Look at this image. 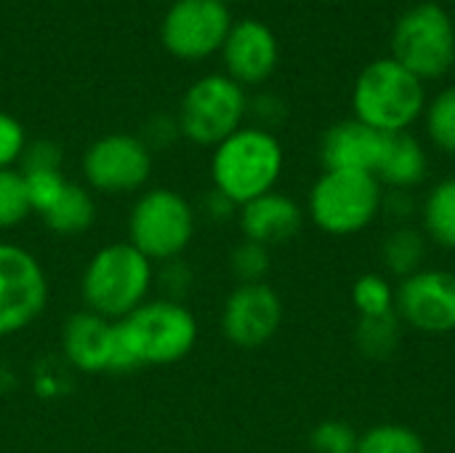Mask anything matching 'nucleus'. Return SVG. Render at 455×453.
Here are the masks:
<instances>
[{
	"mask_svg": "<svg viewBox=\"0 0 455 453\" xmlns=\"http://www.w3.org/2000/svg\"><path fill=\"white\" fill-rule=\"evenodd\" d=\"M200 339L197 315L165 296H149L131 315L117 320V342L125 371L165 368L192 355Z\"/></svg>",
	"mask_w": 455,
	"mask_h": 453,
	"instance_id": "nucleus-1",
	"label": "nucleus"
},
{
	"mask_svg": "<svg viewBox=\"0 0 455 453\" xmlns=\"http://www.w3.org/2000/svg\"><path fill=\"white\" fill-rule=\"evenodd\" d=\"M155 291V264L128 240L99 246L80 272V302L112 323L141 307Z\"/></svg>",
	"mask_w": 455,
	"mask_h": 453,
	"instance_id": "nucleus-2",
	"label": "nucleus"
},
{
	"mask_svg": "<svg viewBox=\"0 0 455 453\" xmlns=\"http://www.w3.org/2000/svg\"><path fill=\"white\" fill-rule=\"evenodd\" d=\"M211 184L237 208L277 190L285 150L275 131L243 125L211 152Z\"/></svg>",
	"mask_w": 455,
	"mask_h": 453,
	"instance_id": "nucleus-3",
	"label": "nucleus"
},
{
	"mask_svg": "<svg viewBox=\"0 0 455 453\" xmlns=\"http://www.w3.org/2000/svg\"><path fill=\"white\" fill-rule=\"evenodd\" d=\"M427 83L392 56L373 59L352 85V112L381 133L411 131L427 109Z\"/></svg>",
	"mask_w": 455,
	"mask_h": 453,
	"instance_id": "nucleus-4",
	"label": "nucleus"
},
{
	"mask_svg": "<svg viewBox=\"0 0 455 453\" xmlns=\"http://www.w3.org/2000/svg\"><path fill=\"white\" fill-rule=\"evenodd\" d=\"M195 203L173 187H147L131 203L125 240L155 267L181 259L197 235Z\"/></svg>",
	"mask_w": 455,
	"mask_h": 453,
	"instance_id": "nucleus-5",
	"label": "nucleus"
},
{
	"mask_svg": "<svg viewBox=\"0 0 455 453\" xmlns=\"http://www.w3.org/2000/svg\"><path fill=\"white\" fill-rule=\"evenodd\" d=\"M384 187L373 174L323 171L307 195V219L331 238H349L381 216Z\"/></svg>",
	"mask_w": 455,
	"mask_h": 453,
	"instance_id": "nucleus-6",
	"label": "nucleus"
},
{
	"mask_svg": "<svg viewBox=\"0 0 455 453\" xmlns=\"http://www.w3.org/2000/svg\"><path fill=\"white\" fill-rule=\"evenodd\" d=\"M248 117V93L224 72L197 77L181 96L176 123L181 139L197 147H216Z\"/></svg>",
	"mask_w": 455,
	"mask_h": 453,
	"instance_id": "nucleus-7",
	"label": "nucleus"
},
{
	"mask_svg": "<svg viewBox=\"0 0 455 453\" xmlns=\"http://www.w3.org/2000/svg\"><path fill=\"white\" fill-rule=\"evenodd\" d=\"M392 59L416 77L437 80L455 67V24L440 3H416L392 27Z\"/></svg>",
	"mask_w": 455,
	"mask_h": 453,
	"instance_id": "nucleus-8",
	"label": "nucleus"
},
{
	"mask_svg": "<svg viewBox=\"0 0 455 453\" xmlns=\"http://www.w3.org/2000/svg\"><path fill=\"white\" fill-rule=\"evenodd\" d=\"M48 299L51 280L37 254L21 243L0 240V339L35 326L48 310Z\"/></svg>",
	"mask_w": 455,
	"mask_h": 453,
	"instance_id": "nucleus-9",
	"label": "nucleus"
},
{
	"mask_svg": "<svg viewBox=\"0 0 455 453\" xmlns=\"http://www.w3.org/2000/svg\"><path fill=\"white\" fill-rule=\"evenodd\" d=\"M152 150L133 133H104L93 139L80 160L85 187L107 198L139 195L152 176Z\"/></svg>",
	"mask_w": 455,
	"mask_h": 453,
	"instance_id": "nucleus-10",
	"label": "nucleus"
},
{
	"mask_svg": "<svg viewBox=\"0 0 455 453\" xmlns=\"http://www.w3.org/2000/svg\"><path fill=\"white\" fill-rule=\"evenodd\" d=\"M232 24L229 5L221 0H171L160 21V40L171 56L203 61L221 51Z\"/></svg>",
	"mask_w": 455,
	"mask_h": 453,
	"instance_id": "nucleus-11",
	"label": "nucleus"
},
{
	"mask_svg": "<svg viewBox=\"0 0 455 453\" xmlns=\"http://www.w3.org/2000/svg\"><path fill=\"white\" fill-rule=\"evenodd\" d=\"M395 312L403 326L443 336L455 331V272L443 267H424L400 280Z\"/></svg>",
	"mask_w": 455,
	"mask_h": 453,
	"instance_id": "nucleus-12",
	"label": "nucleus"
},
{
	"mask_svg": "<svg viewBox=\"0 0 455 453\" xmlns=\"http://www.w3.org/2000/svg\"><path fill=\"white\" fill-rule=\"evenodd\" d=\"M285 318L280 294L269 283L235 286L219 315L224 339L237 350H259L269 344Z\"/></svg>",
	"mask_w": 455,
	"mask_h": 453,
	"instance_id": "nucleus-13",
	"label": "nucleus"
},
{
	"mask_svg": "<svg viewBox=\"0 0 455 453\" xmlns=\"http://www.w3.org/2000/svg\"><path fill=\"white\" fill-rule=\"evenodd\" d=\"M61 355L83 374H125L117 342V323L91 312L77 310L61 326Z\"/></svg>",
	"mask_w": 455,
	"mask_h": 453,
	"instance_id": "nucleus-14",
	"label": "nucleus"
},
{
	"mask_svg": "<svg viewBox=\"0 0 455 453\" xmlns=\"http://www.w3.org/2000/svg\"><path fill=\"white\" fill-rule=\"evenodd\" d=\"M221 59L227 69L224 75H229L235 83H240L243 88L261 85L272 77L280 61L277 35L269 24L259 19L235 21L221 45Z\"/></svg>",
	"mask_w": 455,
	"mask_h": 453,
	"instance_id": "nucleus-15",
	"label": "nucleus"
},
{
	"mask_svg": "<svg viewBox=\"0 0 455 453\" xmlns=\"http://www.w3.org/2000/svg\"><path fill=\"white\" fill-rule=\"evenodd\" d=\"M389 133H381L357 117L333 123L320 139V163L323 171H357L373 174L384 158Z\"/></svg>",
	"mask_w": 455,
	"mask_h": 453,
	"instance_id": "nucleus-16",
	"label": "nucleus"
},
{
	"mask_svg": "<svg viewBox=\"0 0 455 453\" xmlns=\"http://www.w3.org/2000/svg\"><path fill=\"white\" fill-rule=\"evenodd\" d=\"M304 222H307L304 206L280 190H272L237 208V227H240L243 240H251L267 248L285 246L293 238H299V232L304 230Z\"/></svg>",
	"mask_w": 455,
	"mask_h": 453,
	"instance_id": "nucleus-17",
	"label": "nucleus"
},
{
	"mask_svg": "<svg viewBox=\"0 0 455 453\" xmlns=\"http://www.w3.org/2000/svg\"><path fill=\"white\" fill-rule=\"evenodd\" d=\"M427 174H429V155L421 139H416L411 131L389 133L384 158L376 171V179L381 182V187L413 192L419 184L427 182Z\"/></svg>",
	"mask_w": 455,
	"mask_h": 453,
	"instance_id": "nucleus-18",
	"label": "nucleus"
},
{
	"mask_svg": "<svg viewBox=\"0 0 455 453\" xmlns=\"http://www.w3.org/2000/svg\"><path fill=\"white\" fill-rule=\"evenodd\" d=\"M96 216H99V206L93 192L85 184L67 182L59 200L40 219L45 230L53 232L56 238H80L96 224Z\"/></svg>",
	"mask_w": 455,
	"mask_h": 453,
	"instance_id": "nucleus-19",
	"label": "nucleus"
},
{
	"mask_svg": "<svg viewBox=\"0 0 455 453\" xmlns=\"http://www.w3.org/2000/svg\"><path fill=\"white\" fill-rule=\"evenodd\" d=\"M421 232L437 248L455 251V176H445L429 187L421 200Z\"/></svg>",
	"mask_w": 455,
	"mask_h": 453,
	"instance_id": "nucleus-20",
	"label": "nucleus"
},
{
	"mask_svg": "<svg viewBox=\"0 0 455 453\" xmlns=\"http://www.w3.org/2000/svg\"><path fill=\"white\" fill-rule=\"evenodd\" d=\"M427 248H429V240L421 232V227H413V224L392 227L381 240V264L387 270V278L405 280L416 275L419 270H424Z\"/></svg>",
	"mask_w": 455,
	"mask_h": 453,
	"instance_id": "nucleus-21",
	"label": "nucleus"
},
{
	"mask_svg": "<svg viewBox=\"0 0 455 453\" xmlns=\"http://www.w3.org/2000/svg\"><path fill=\"white\" fill-rule=\"evenodd\" d=\"M403 339V323L397 312L384 318H360L355 328V344L357 350L371 360H384L397 352Z\"/></svg>",
	"mask_w": 455,
	"mask_h": 453,
	"instance_id": "nucleus-22",
	"label": "nucleus"
},
{
	"mask_svg": "<svg viewBox=\"0 0 455 453\" xmlns=\"http://www.w3.org/2000/svg\"><path fill=\"white\" fill-rule=\"evenodd\" d=\"M424 131L435 150L455 158V85L437 91L424 109Z\"/></svg>",
	"mask_w": 455,
	"mask_h": 453,
	"instance_id": "nucleus-23",
	"label": "nucleus"
},
{
	"mask_svg": "<svg viewBox=\"0 0 455 453\" xmlns=\"http://www.w3.org/2000/svg\"><path fill=\"white\" fill-rule=\"evenodd\" d=\"M397 288L381 272H365L352 283V304L360 318H384L395 312Z\"/></svg>",
	"mask_w": 455,
	"mask_h": 453,
	"instance_id": "nucleus-24",
	"label": "nucleus"
},
{
	"mask_svg": "<svg viewBox=\"0 0 455 453\" xmlns=\"http://www.w3.org/2000/svg\"><path fill=\"white\" fill-rule=\"evenodd\" d=\"M357 453H427V446L408 425H376L357 441Z\"/></svg>",
	"mask_w": 455,
	"mask_h": 453,
	"instance_id": "nucleus-25",
	"label": "nucleus"
},
{
	"mask_svg": "<svg viewBox=\"0 0 455 453\" xmlns=\"http://www.w3.org/2000/svg\"><path fill=\"white\" fill-rule=\"evenodd\" d=\"M227 264H229V272L237 280V286L267 283V278L272 272V248L251 243V240H240L229 251Z\"/></svg>",
	"mask_w": 455,
	"mask_h": 453,
	"instance_id": "nucleus-26",
	"label": "nucleus"
},
{
	"mask_svg": "<svg viewBox=\"0 0 455 453\" xmlns=\"http://www.w3.org/2000/svg\"><path fill=\"white\" fill-rule=\"evenodd\" d=\"M32 216L24 176L19 168L0 171V232H11L21 227Z\"/></svg>",
	"mask_w": 455,
	"mask_h": 453,
	"instance_id": "nucleus-27",
	"label": "nucleus"
},
{
	"mask_svg": "<svg viewBox=\"0 0 455 453\" xmlns=\"http://www.w3.org/2000/svg\"><path fill=\"white\" fill-rule=\"evenodd\" d=\"M21 176H24L29 208L37 216H43L59 200V195L64 192V187L69 182L64 176V171H29V174H21Z\"/></svg>",
	"mask_w": 455,
	"mask_h": 453,
	"instance_id": "nucleus-28",
	"label": "nucleus"
},
{
	"mask_svg": "<svg viewBox=\"0 0 455 453\" xmlns=\"http://www.w3.org/2000/svg\"><path fill=\"white\" fill-rule=\"evenodd\" d=\"M357 441L360 435L355 427L341 419H325L309 435V446L315 453H357Z\"/></svg>",
	"mask_w": 455,
	"mask_h": 453,
	"instance_id": "nucleus-29",
	"label": "nucleus"
},
{
	"mask_svg": "<svg viewBox=\"0 0 455 453\" xmlns=\"http://www.w3.org/2000/svg\"><path fill=\"white\" fill-rule=\"evenodd\" d=\"M195 286V272L192 267L181 259H171L155 267V288L160 291V296L173 299V302H184Z\"/></svg>",
	"mask_w": 455,
	"mask_h": 453,
	"instance_id": "nucleus-30",
	"label": "nucleus"
},
{
	"mask_svg": "<svg viewBox=\"0 0 455 453\" xmlns=\"http://www.w3.org/2000/svg\"><path fill=\"white\" fill-rule=\"evenodd\" d=\"M27 144H29V139H27L24 125L13 115L0 109V171L16 168L21 163Z\"/></svg>",
	"mask_w": 455,
	"mask_h": 453,
	"instance_id": "nucleus-31",
	"label": "nucleus"
},
{
	"mask_svg": "<svg viewBox=\"0 0 455 453\" xmlns=\"http://www.w3.org/2000/svg\"><path fill=\"white\" fill-rule=\"evenodd\" d=\"M61 163H64V152L56 142L51 139H37V142H29L24 155H21V163H19V171L21 174H29V171H61Z\"/></svg>",
	"mask_w": 455,
	"mask_h": 453,
	"instance_id": "nucleus-32",
	"label": "nucleus"
},
{
	"mask_svg": "<svg viewBox=\"0 0 455 453\" xmlns=\"http://www.w3.org/2000/svg\"><path fill=\"white\" fill-rule=\"evenodd\" d=\"M248 115L256 117L253 125L275 131L288 117V104L277 93H259L256 99H248Z\"/></svg>",
	"mask_w": 455,
	"mask_h": 453,
	"instance_id": "nucleus-33",
	"label": "nucleus"
},
{
	"mask_svg": "<svg viewBox=\"0 0 455 453\" xmlns=\"http://www.w3.org/2000/svg\"><path fill=\"white\" fill-rule=\"evenodd\" d=\"M419 211H421V203H416L413 192H408V190H389V192H384L381 216H389L395 222V227L411 224V219Z\"/></svg>",
	"mask_w": 455,
	"mask_h": 453,
	"instance_id": "nucleus-34",
	"label": "nucleus"
},
{
	"mask_svg": "<svg viewBox=\"0 0 455 453\" xmlns=\"http://www.w3.org/2000/svg\"><path fill=\"white\" fill-rule=\"evenodd\" d=\"M197 208V219L203 222H213V224H227L232 219H237V206L224 198L221 192H216L213 187L200 198V203H195Z\"/></svg>",
	"mask_w": 455,
	"mask_h": 453,
	"instance_id": "nucleus-35",
	"label": "nucleus"
},
{
	"mask_svg": "<svg viewBox=\"0 0 455 453\" xmlns=\"http://www.w3.org/2000/svg\"><path fill=\"white\" fill-rule=\"evenodd\" d=\"M179 136H181V133H179L176 117H171V115H155V117H149V123L144 125L141 142L155 152V150H163V147L173 144Z\"/></svg>",
	"mask_w": 455,
	"mask_h": 453,
	"instance_id": "nucleus-36",
	"label": "nucleus"
},
{
	"mask_svg": "<svg viewBox=\"0 0 455 453\" xmlns=\"http://www.w3.org/2000/svg\"><path fill=\"white\" fill-rule=\"evenodd\" d=\"M224 5H229V3H240V0H221Z\"/></svg>",
	"mask_w": 455,
	"mask_h": 453,
	"instance_id": "nucleus-37",
	"label": "nucleus"
}]
</instances>
